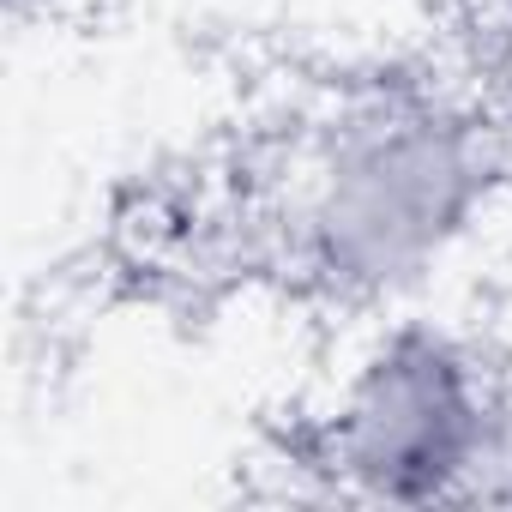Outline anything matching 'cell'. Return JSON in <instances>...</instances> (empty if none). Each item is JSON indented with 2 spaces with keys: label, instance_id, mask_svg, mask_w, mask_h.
<instances>
[{
  "label": "cell",
  "instance_id": "1",
  "mask_svg": "<svg viewBox=\"0 0 512 512\" xmlns=\"http://www.w3.org/2000/svg\"><path fill=\"white\" fill-rule=\"evenodd\" d=\"M302 127L266 217L290 272L338 302L428 290L488 211V115L422 79H356Z\"/></svg>",
  "mask_w": 512,
  "mask_h": 512
},
{
  "label": "cell",
  "instance_id": "2",
  "mask_svg": "<svg viewBox=\"0 0 512 512\" xmlns=\"http://www.w3.org/2000/svg\"><path fill=\"white\" fill-rule=\"evenodd\" d=\"M512 410L488 362L434 320L380 326L350 362L326 416V464L380 500L458 494L506 464Z\"/></svg>",
  "mask_w": 512,
  "mask_h": 512
}]
</instances>
